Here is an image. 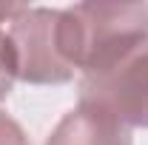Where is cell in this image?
I'll use <instances>...</instances> for the list:
<instances>
[{
	"label": "cell",
	"mask_w": 148,
	"mask_h": 145,
	"mask_svg": "<svg viewBox=\"0 0 148 145\" xmlns=\"http://www.w3.org/2000/svg\"><path fill=\"white\" fill-rule=\"evenodd\" d=\"M9 40L17 63V80L29 85H63L74 68L60 46V9L23 6L9 23Z\"/></svg>",
	"instance_id": "obj_2"
},
{
	"label": "cell",
	"mask_w": 148,
	"mask_h": 145,
	"mask_svg": "<svg viewBox=\"0 0 148 145\" xmlns=\"http://www.w3.org/2000/svg\"><path fill=\"white\" fill-rule=\"evenodd\" d=\"M80 103L125 128H148V43L108 71L80 80Z\"/></svg>",
	"instance_id": "obj_3"
},
{
	"label": "cell",
	"mask_w": 148,
	"mask_h": 145,
	"mask_svg": "<svg viewBox=\"0 0 148 145\" xmlns=\"http://www.w3.org/2000/svg\"><path fill=\"white\" fill-rule=\"evenodd\" d=\"M46 145H134V140H131V128L80 103L54 125Z\"/></svg>",
	"instance_id": "obj_4"
},
{
	"label": "cell",
	"mask_w": 148,
	"mask_h": 145,
	"mask_svg": "<svg viewBox=\"0 0 148 145\" xmlns=\"http://www.w3.org/2000/svg\"><path fill=\"white\" fill-rule=\"evenodd\" d=\"M0 145H32L23 125L14 117H9L6 111H0Z\"/></svg>",
	"instance_id": "obj_6"
},
{
	"label": "cell",
	"mask_w": 148,
	"mask_h": 145,
	"mask_svg": "<svg viewBox=\"0 0 148 145\" xmlns=\"http://www.w3.org/2000/svg\"><path fill=\"white\" fill-rule=\"evenodd\" d=\"M148 43V3H74L60 9V46L74 71H108Z\"/></svg>",
	"instance_id": "obj_1"
},
{
	"label": "cell",
	"mask_w": 148,
	"mask_h": 145,
	"mask_svg": "<svg viewBox=\"0 0 148 145\" xmlns=\"http://www.w3.org/2000/svg\"><path fill=\"white\" fill-rule=\"evenodd\" d=\"M20 9L23 6L0 3V103L12 94V85L17 80V63H14V51H12V40H9L6 23H12Z\"/></svg>",
	"instance_id": "obj_5"
}]
</instances>
